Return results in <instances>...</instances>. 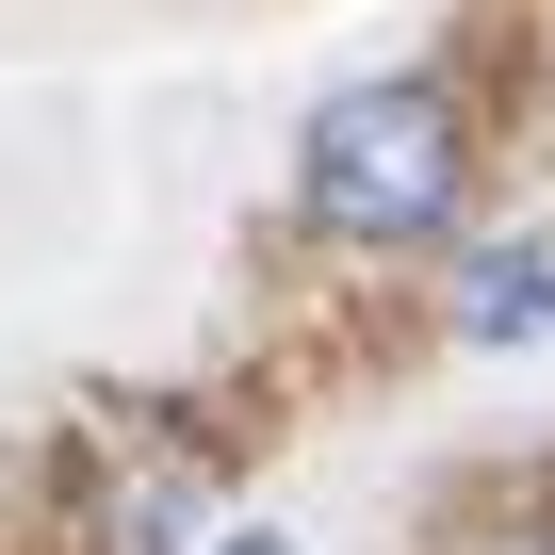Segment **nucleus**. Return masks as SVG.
<instances>
[{
    "mask_svg": "<svg viewBox=\"0 0 555 555\" xmlns=\"http://www.w3.org/2000/svg\"><path fill=\"white\" fill-rule=\"evenodd\" d=\"M457 180H474V147H457L441 82H344L311 115V164H295V196H311L327 245H441Z\"/></svg>",
    "mask_w": 555,
    "mask_h": 555,
    "instance_id": "f257e3e1",
    "label": "nucleus"
},
{
    "mask_svg": "<svg viewBox=\"0 0 555 555\" xmlns=\"http://www.w3.org/2000/svg\"><path fill=\"white\" fill-rule=\"evenodd\" d=\"M82 522H99V555H180V522H196V474H180V457H115Z\"/></svg>",
    "mask_w": 555,
    "mask_h": 555,
    "instance_id": "f03ea898",
    "label": "nucleus"
},
{
    "mask_svg": "<svg viewBox=\"0 0 555 555\" xmlns=\"http://www.w3.org/2000/svg\"><path fill=\"white\" fill-rule=\"evenodd\" d=\"M457 278H474V295H457L474 344H539V327H555V261H539V245H490V261H457Z\"/></svg>",
    "mask_w": 555,
    "mask_h": 555,
    "instance_id": "7ed1b4c3",
    "label": "nucleus"
},
{
    "mask_svg": "<svg viewBox=\"0 0 555 555\" xmlns=\"http://www.w3.org/2000/svg\"><path fill=\"white\" fill-rule=\"evenodd\" d=\"M457 555H555V506H539V522H490V539H457Z\"/></svg>",
    "mask_w": 555,
    "mask_h": 555,
    "instance_id": "20e7f679",
    "label": "nucleus"
},
{
    "mask_svg": "<svg viewBox=\"0 0 555 555\" xmlns=\"http://www.w3.org/2000/svg\"><path fill=\"white\" fill-rule=\"evenodd\" d=\"M212 555H295V539H212Z\"/></svg>",
    "mask_w": 555,
    "mask_h": 555,
    "instance_id": "39448f33",
    "label": "nucleus"
}]
</instances>
